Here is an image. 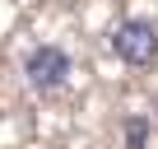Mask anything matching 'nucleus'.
Returning <instances> with one entry per match:
<instances>
[{
    "label": "nucleus",
    "instance_id": "f257e3e1",
    "mask_svg": "<svg viewBox=\"0 0 158 149\" xmlns=\"http://www.w3.org/2000/svg\"><path fill=\"white\" fill-rule=\"evenodd\" d=\"M112 51L126 65H153L158 61V28L149 19H121L112 28Z\"/></svg>",
    "mask_w": 158,
    "mask_h": 149
},
{
    "label": "nucleus",
    "instance_id": "f03ea898",
    "mask_svg": "<svg viewBox=\"0 0 158 149\" xmlns=\"http://www.w3.org/2000/svg\"><path fill=\"white\" fill-rule=\"evenodd\" d=\"M23 74H28V84H33L37 93H51V89H60V84H65V74H70V56H65L60 47L42 42V47H33V51H28Z\"/></svg>",
    "mask_w": 158,
    "mask_h": 149
},
{
    "label": "nucleus",
    "instance_id": "7ed1b4c3",
    "mask_svg": "<svg viewBox=\"0 0 158 149\" xmlns=\"http://www.w3.org/2000/svg\"><path fill=\"white\" fill-rule=\"evenodd\" d=\"M144 135H149V121H144V117H130V121H126V140H130V149H144Z\"/></svg>",
    "mask_w": 158,
    "mask_h": 149
}]
</instances>
